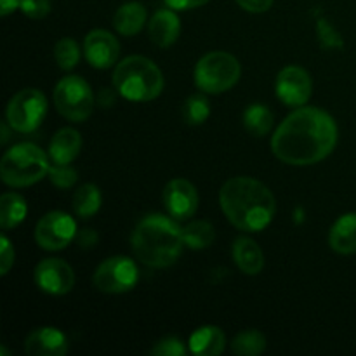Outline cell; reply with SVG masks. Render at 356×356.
<instances>
[{
	"label": "cell",
	"mask_w": 356,
	"mask_h": 356,
	"mask_svg": "<svg viewBox=\"0 0 356 356\" xmlns=\"http://www.w3.org/2000/svg\"><path fill=\"white\" fill-rule=\"evenodd\" d=\"M337 124L327 111L306 106L292 111L271 138L275 156L289 165H313L334 152Z\"/></svg>",
	"instance_id": "6da1fadb"
},
{
	"label": "cell",
	"mask_w": 356,
	"mask_h": 356,
	"mask_svg": "<svg viewBox=\"0 0 356 356\" xmlns=\"http://www.w3.org/2000/svg\"><path fill=\"white\" fill-rule=\"evenodd\" d=\"M219 204L233 226L242 232H261L275 218L277 202L261 181L232 177L219 191Z\"/></svg>",
	"instance_id": "7a4b0ae2"
},
{
	"label": "cell",
	"mask_w": 356,
	"mask_h": 356,
	"mask_svg": "<svg viewBox=\"0 0 356 356\" xmlns=\"http://www.w3.org/2000/svg\"><path fill=\"white\" fill-rule=\"evenodd\" d=\"M131 243L136 257L143 264L167 268L176 263L183 250V229L167 216L149 214L136 226Z\"/></svg>",
	"instance_id": "3957f363"
},
{
	"label": "cell",
	"mask_w": 356,
	"mask_h": 356,
	"mask_svg": "<svg viewBox=\"0 0 356 356\" xmlns=\"http://www.w3.org/2000/svg\"><path fill=\"white\" fill-rule=\"evenodd\" d=\"M113 86L129 101H152L163 89V75L159 66L145 56L122 59L113 72Z\"/></svg>",
	"instance_id": "277c9868"
},
{
	"label": "cell",
	"mask_w": 356,
	"mask_h": 356,
	"mask_svg": "<svg viewBox=\"0 0 356 356\" xmlns=\"http://www.w3.org/2000/svg\"><path fill=\"white\" fill-rule=\"evenodd\" d=\"M49 159L38 146L21 143L13 146L0 162V177L13 188L30 186L49 174Z\"/></svg>",
	"instance_id": "5b68a950"
},
{
	"label": "cell",
	"mask_w": 356,
	"mask_h": 356,
	"mask_svg": "<svg viewBox=\"0 0 356 356\" xmlns=\"http://www.w3.org/2000/svg\"><path fill=\"white\" fill-rule=\"evenodd\" d=\"M240 63L233 54L214 51L205 54L195 68V83L205 94H221L240 79Z\"/></svg>",
	"instance_id": "8992f818"
},
{
	"label": "cell",
	"mask_w": 356,
	"mask_h": 356,
	"mask_svg": "<svg viewBox=\"0 0 356 356\" xmlns=\"http://www.w3.org/2000/svg\"><path fill=\"white\" fill-rule=\"evenodd\" d=\"M54 103L65 118L72 122H83L94 110L92 89L80 76H65L59 80L54 89Z\"/></svg>",
	"instance_id": "52a82bcc"
},
{
	"label": "cell",
	"mask_w": 356,
	"mask_h": 356,
	"mask_svg": "<svg viewBox=\"0 0 356 356\" xmlns=\"http://www.w3.org/2000/svg\"><path fill=\"white\" fill-rule=\"evenodd\" d=\"M45 113H47V99L37 89H23L14 94L6 111L9 125L21 134L37 131Z\"/></svg>",
	"instance_id": "ba28073f"
},
{
	"label": "cell",
	"mask_w": 356,
	"mask_h": 356,
	"mask_svg": "<svg viewBox=\"0 0 356 356\" xmlns=\"http://www.w3.org/2000/svg\"><path fill=\"white\" fill-rule=\"evenodd\" d=\"M138 266L125 256H115L103 261L94 273V285L108 294H124L138 284Z\"/></svg>",
	"instance_id": "9c48e42d"
},
{
	"label": "cell",
	"mask_w": 356,
	"mask_h": 356,
	"mask_svg": "<svg viewBox=\"0 0 356 356\" xmlns=\"http://www.w3.org/2000/svg\"><path fill=\"white\" fill-rule=\"evenodd\" d=\"M76 236V225L66 212L45 214L35 228V240L45 250H61Z\"/></svg>",
	"instance_id": "30bf717a"
},
{
	"label": "cell",
	"mask_w": 356,
	"mask_h": 356,
	"mask_svg": "<svg viewBox=\"0 0 356 356\" xmlns=\"http://www.w3.org/2000/svg\"><path fill=\"white\" fill-rule=\"evenodd\" d=\"M35 282L38 289L52 296L68 294L75 285V273L66 261L49 257L35 268Z\"/></svg>",
	"instance_id": "8fae6325"
},
{
	"label": "cell",
	"mask_w": 356,
	"mask_h": 356,
	"mask_svg": "<svg viewBox=\"0 0 356 356\" xmlns=\"http://www.w3.org/2000/svg\"><path fill=\"white\" fill-rule=\"evenodd\" d=\"M312 76L299 66H285L277 76V96L287 106H302L312 96Z\"/></svg>",
	"instance_id": "7c38bea8"
},
{
	"label": "cell",
	"mask_w": 356,
	"mask_h": 356,
	"mask_svg": "<svg viewBox=\"0 0 356 356\" xmlns=\"http://www.w3.org/2000/svg\"><path fill=\"white\" fill-rule=\"evenodd\" d=\"M83 52L90 66L106 70L117 63L120 54V44L106 30H92L83 42Z\"/></svg>",
	"instance_id": "4fadbf2b"
},
{
	"label": "cell",
	"mask_w": 356,
	"mask_h": 356,
	"mask_svg": "<svg viewBox=\"0 0 356 356\" xmlns=\"http://www.w3.org/2000/svg\"><path fill=\"white\" fill-rule=\"evenodd\" d=\"M163 204L172 218H191L198 209L197 188L186 179H172L163 190Z\"/></svg>",
	"instance_id": "5bb4252c"
},
{
	"label": "cell",
	"mask_w": 356,
	"mask_h": 356,
	"mask_svg": "<svg viewBox=\"0 0 356 356\" xmlns=\"http://www.w3.org/2000/svg\"><path fill=\"white\" fill-rule=\"evenodd\" d=\"M24 351L31 356H63L68 351V341L61 330L42 327L26 337Z\"/></svg>",
	"instance_id": "9a60e30c"
},
{
	"label": "cell",
	"mask_w": 356,
	"mask_h": 356,
	"mask_svg": "<svg viewBox=\"0 0 356 356\" xmlns=\"http://www.w3.org/2000/svg\"><path fill=\"white\" fill-rule=\"evenodd\" d=\"M179 17L170 9L156 10L148 23L149 38L159 47H169V45H172L177 40V37H179Z\"/></svg>",
	"instance_id": "2e32d148"
},
{
	"label": "cell",
	"mask_w": 356,
	"mask_h": 356,
	"mask_svg": "<svg viewBox=\"0 0 356 356\" xmlns=\"http://www.w3.org/2000/svg\"><path fill=\"white\" fill-rule=\"evenodd\" d=\"M82 148V138L75 129H61L54 134L51 139V146H49V156L54 163L59 165H70V162L76 159Z\"/></svg>",
	"instance_id": "e0dca14e"
},
{
	"label": "cell",
	"mask_w": 356,
	"mask_h": 356,
	"mask_svg": "<svg viewBox=\"0 0 356 356\" xmlns=\"http://www.w3.org/2000/svg\"><path fill=\"white\" fill-rule=\"evenodd\" d=\"M226 346V337L222 330L216 325H204L195 330L188 343L190 353L198 356L221 355Z\"/></svg>",
	"instance_id": "ac0fdd59"
},
{
	"label": "cell",
	"mask_w": 356,
	"mask_h": 356,
	"mask_svg": "<svg viewBox=\"0 0 356 356\" xmlns=\"http://www.w3.org/2000/svg\"><path fill=\"white\" fill-rule=\"evenodd\" d=\"M329 245L337 254H356V212L341 216L334 222L329 233Z\"/></svg>",
	"instance_id": "d6986e66"
},
{
	"label": "cell",
	"mask_w": 356,
	"mask_h": 356,
	"mask_svg": "<svg viewBox=\"0 0 356 356\" xmlns=\"http://www.w3.org/2000/svg\"><path fill=\"white\" fill-rule=\"evenodd\" d=\"M233 259L245 275L261 273L264 266V254L254 240L242 236L233 243Z\"/></svg>",
	"instance_id": "ffe728a7"
},
{
	"label": "cell",
	"mask_w": 356,
	"mask_h": 356,
	"mask_svg": "<svg viewBox=\"0 0 356 356\" xmlns=\"http://www.w3.org/2000/svg\"><path fill=\"white\" fill-rule=\"evenodd\" d=\"M146 23V9L139 2H127L124 6L118 7L115 13L113 24L117 31L125 37H132V35L139 33Z\"/></svg>",
	"instance_id": "44dd1931"
},
{
	"label": "cell",
	"mask_w": 356,
	"mask_h": 356,
	"mask_svg": "<svg viewBox=\"0 0 356 356\" xmlns=\"http://www.w3.org/2000/svg\"><path fill=\"white\" fill-rule=\"evenodd\" d=\"M26 216V202L17 193H6L0 198V226L13 229L23 222Z\"/></svg>",
	"instance_id": "7402d4cb"
},
{
	"label": "cell",
	"mask_w": 356,
	"mask_h": 356,
	"mask_svg": "<svg viewBox=\"0 0 356 356\" xmlns=\"http://www.w3.org/2000/svg\"><path fill=\"white\" fill-rule=\"evenodd\" d=\"M243 125H245L247 132L256 138H263L273 127V113L264 104H250L243 113Z\"/></svg>",
	"instance_id": "603a6c76"
},
{
	"label": "cell",
	"mask_w": 356,
	"mask_h": 356,
	"mask_svg": "<svg viewBox=\"0 0 356 356\" xmlns=\"http://www.w3.org/2000/svg\"><path fill=\"white\" fill-rule=\"evenodd\" d=\"M216 238L214 226L207 221H193L188 222L183 228V242L190 249L202 250L212 245Z\"/></svg>",
	"instance_id": "cb8c5ba5"
},
{
	"label": "cell",
	"mask_w": 356,
	"mask_h": 356,
	"mask_svg": "<svg viewBox=\"0 0 356 356\" xmlns=\"http://www.w3.org/2000/svg\"><path fill=\"white\" fill-rule=\"evenodd\" d=\"M101 207V191L96 184H83L76 190L75 197H73V209H75L76 216L83 219H89L99 211Z\"/></svg>",
	"instance_id": "d4e9b609"
},
{
	"label": "cell",
	"mask_w": 356,
	"mask_h": 356,
	"mask_svg": "<svg viewBox=\"0 0 356 356\" xmlns=\"http://www.w3.org/2000/svg\"><path fill=\"white\" fill-rule=\"evenodd\" d=\"M266 350V337L259 330H245L233 339L232 351L242 356H256Z\"/></svg>",
	"instance_id": "484cf974"
},
{
	"label": "cell",
	"mask_w": 356,
	"mask_h": 356,
	"mask_svg": "<svg viewBox=\"0 0 356 356\" xmlns=\"http://www.w3.org/2000/svg\"><path fill=\"white\" fill-rule=\"evenodd\" d=\"M209 115H211V104H209V99L204 94H193V96L188 97L183 106V117L186 124H204Z\"/></svg>",
	"instance_id": "4316f807"
},
{
	"label": "cell",
	"mask_w": 356,
	"mask_h": 356,
	"mask_svg": "<svg viewBox=\"0 0 356 356\" xmlns=\"http://www.w3.org/2000/svg\"><path fill=\"white\" fill-rule=\"evenodd\" d=\"M54 58L63 70H72L80 61V47L73 38H61L54 47Z\"/></svg>",
	"instance_id": "83f0119b"
},
{
	"label": "cell",
	"mask_w": 356,
	"mask_h": 356,
	"mask_svg": "<svg viewBox=\"0 0 356 356\" xmlns=\"http://www.w3.org/2000/svg\"><path fill=\"white\" fill-rule=\"evenodd\" d=\"M316 35H318L320 44L325 49H343V37H341L339 31H337L329 21L323 19V17L316 21Z\"/></svg>",
	"instance_id": "f1b7e54d"
},
{
	"label": "cell",
	"mask_w": 356,
	"mask_h": 356,
	"mask_svg": "<svg viewBox=\"0 0 356 356\" xmlns=\"http://www.w3.org/2000/svg\"><path fill=\"white\" fill-rule=\"evenodd\" d=\"M47 176L54 186L63 188V190L72 188L76 183V179H79L75 169H72L70 165H59V163H54V165L49 167Z\"/></svg>",
	"instance_id": "f546056e"
},
{
	"label": "cell",
	"mask_w": 356,
	"mask_h": 356,
	"mask_svg": "<svg viewBox=\"0 0 356 356\" xmlns=\"http://www.w3.org/2000/svg\"><path fill=\"white\" fill-rule=\"evenodd\" d=\"M188 351L190 350H186L183 341L177 339V337H165V339L159 341L156 346L152 348V355L156 356H183Z\"/></svg>",
	"instance_id": "4dcf8cb0"
},
{
	"label": "cell",
	"mask_w": 356,
	"mask_h": 356,
	"mask_svg": "<svg viewBox=\"0 0 356 356\" xmlns=\"http://www.w3.org/2000/svg\"><path fill=\"white\" fill-rule=\"evenodd\" d=\"M19 9L30 19H42L51 13V2L49 0H21Z\"/></svg>",
	"instance_id": "1f68e13d"
},
{
	"label": "cell",
	"mask_w": 356,
	"mask_h": 356,
	"mask_svg": "<svg viewBox=\"0 0 356 356\" xmlns=\"http://www.w3.org/2000/svg\"><path fill=\"white\" fill-rule=\"evenodd\" d=\"M14 264V249L10 245L9 238L2 235L0 238V275L9 273L10 266Z\"/></svg>",
	"instance_id": "d6a6232c"
},
{
	"label": "cell",
	"mask_w": 356,
	"mask_h": 356,
	"mask_svg": "<svg viewBox=\"0 0 356 356\" xmlns=\"http://www.w3.org/2000/svg\"><path fill=\"white\" fill-rule=\"evenodd\" d=\"M236 3L249 13H264L273 6V0H236Z\"/></svg>",
	"instance_id": "836d02e7"
},
{
	"label": "cell",
	"mask_w": 356,
	"mask_h": 356,
	"mask_svg": "<svg viewBox=\"0 0 356 356\" xmlns=\"http://www.w3.org/2000/svg\"><path fill=\"white\" fill-rule=\"evenodd\" d=\"M209 0H165L167 6L170 9L176 10H188V9H195V7H202L205 6Z\"/></svg>",
	"instance_id": "e575fe53"
},
{
	"label": "cell",
	"mask_w": 356,
	"mask_h": 356,
	"mask_svg": "<svg viewBox=\"0 0 356 356\" xmlns=\"http://www.w3.org/2000/svg\"><path fill=\"white\" fill-rule=\"evenodd\" d=\"M76 242L82 249H90L92 245H96L97 235L94 229H83V232L76 233Z\"/></svg>",
	"instance_id": "d590c367"
},
{
	"label": "cell",
	"mask_w": 356,
	"mask_h": 356,
	"mask_svg": "<svg viewBox=\"0 0 356 356\" xmlns=\"http://www.w3.org/2000/svg\"><path fill=\"white\" fill-rule=\"evenodd\" d=\"M115 92L111 89H101L99 94H97V103L103 108H110L115 104Z\"/></svg>",
	"instance_id": "8d00e7d4"
},
{
	"label": "cell",
	"mask_w": 356,
	"mask_h": 356,
	"mask_svg": "<svg viewBox=\"0 0 356 356\" xmlns=\"http://www.w3.org/2000/svg\"><path fill=\"white\" fill-rule=\"evenodd\" d=\"M19 6L21 0H0V14H2V16H7V14L14 13Z\"/></svg>",
	"instance_id": "74e56055"
}]
</instances>
